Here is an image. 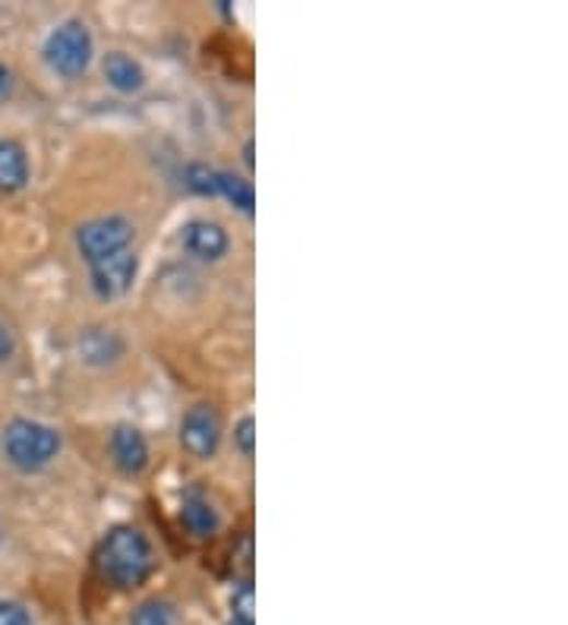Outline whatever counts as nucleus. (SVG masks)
Masks as SVG:
<instances>
[{
    "mask_svg": "<svg viewBox=\"0 0 568 625\" xmlns=\"http://www.w3.org/2000/svg\"><path fill=\"white\" fill-rule=\"evenodd\" d=\"M181 241L187 246L189 253L196 256V259H202V263H218L224 253H228V234H224V228L216 224V221H189L187 228H184V234H181Z\"/></svg>",
    "mask_w": 568,
    "mask_h": 625,
    "instance_id": "obj_7",
    "label": "nucleus"
},
{
    "mask_svg": "<svg viewBox=\"0 0 568 625\" xmlns=\"http://www.w3.org/2000/svg\"><path fill=\"white\" fill-rule=\"evenodd\" d=\"M228 625H253V623H250V620H231Z\"/></svg>",
    "mask_w": 568,
    "mask_h": 625,
    "instance_id": "obj_22",
    "label": "nucleus"
},
{
    "mask_svg": "<svg viewBox=\"0 0 568 625\" xmlns=\"http://www.w3.org/2000/svg\"><path fill=\"white\" fill-rule=\"evenodd\" d=\"M111 455H114V464L124 474H142L146 464H149V442H146V436L139 433L136 427L120 424L111 433Z\"/></svg>",
    "mask_w": 568,
    "mask_h": 625,
    "instance_id": "obj_8",
    "label": "nucleus"
},
{
    "mask_svg": "<svg viewBox=\"0 0 568 625\" xmlns=\"http://www.w3.org/2000/svg\"><path fill=\"white\" fill-rule=\"evenodd\" d=\"M105 80H108L111 89L117 92H139L146 85V70L139 67V60H134L130 55L124 51H111L105 57Z\"/></svg>",
    "mask_w": 568,
    "mask_h": 625,
    "instance_id": "obj_10",
    "label": "nucleus"
},
{
    "mask_svg": "<svg viewBox=\"0 0 568 625\" xmlns=\"http://www.w3.org/2000/svg\"><path fill=\"white\" fill-rule=\"evenodd\" d=\"M187 187L199 196H218V171L209 164H189Z\"/></svg>",
    "mask_w": 568,
    "mask_h": 625,
    "instance_id": "obj_14",
    "label": "nucleus"
},
{
    "mask_svg": "<svg viewBox=\"0 0 568 625\" xmlns=\"http://www.w3.org/2000/svg\"><path fill=\"white\" fill-rule=\"evenodd\" d=\"M57 452H60V436L38 420L16 417L3 430V455L20 471H42L45 464L55 462Z\"/></svg>",
    "mask_w": 568,
    "mask_h": 625,
    "instance_id": "obj_2",
    "label": "nucleus"
},
{
    "mask_svg": "<svg viewBox=\"0 0 568 625\" xmlns=\"http://www.w3.org/2000/svg\"><path fill=\"white\" fill-rule=\"evenodd\" d=\"M130 244H134V224L120 216L85 221L80 231H77V246H80L82 259H85L89 266L108 259L114 253L130 250Z\"/></svg>",
    "mask_w": 568,
    "mask_h": 625,
    "instance_id": "obj_4",
    "label": "nucleus"
},
{
    "mask_svg": "<svg viewBox=\"0 0 568 625\" xmlns=\"http://www.w3.org/2000/svg\"><path fill=\"white\" fill-rule=\"evenodd\" d=\"M234 442H237V449L244 452L246 459H253V452H256V420L250 414L234 427Z\"/></svg>",
    "mask_w": 568,
    "mask_h": 625,
    "instance_id": "obj_16",
    "label": "nucleus"
},
{
    "mask_svg": "<svg viewBox=\"0 0 568 625\" xmlns=\"http://www.w3.org/2000/svg\"><path fill=\"white\" fill-rule=\"evenodd\" d=\"M26 181H28V162L23 146L13 142V139H0V190L3 193L23 190Z\"/></svg>",
    "mask_w": 568,
    "mask_h": 625,
    "instance_id": "obj_9",
    "label": "nucleus"
},
{
    "mask_svg": "<svg viewBox=\"0 0 568 625\" xmlns=\"http://www.w3.org/2000/svg\"><path fill=\"white\" fill-rule=\"evenodd\" d=\"M92 55H95L92 32L80 20L60 23L48 35V42H45V60L60 77H80V73H85L89 63H92Z\"/></svg>",
    "mask_w": 568,
    "mask_h": 625,
    "instance_id": "obj_3",
    "label": "nucleus"
},
{
    "mask_svg": "<svg viewBox=\"0 0 568 625\" xmlns=\"http://www.w3.org/2000/svg\"><path fill=\"white\" fill-rule=\"evenodd\" d=\"M130 625H174V613H171V606H164L159 600H149L136 610Z\"/></svg>",
    "mask_w": 568,
    "mask_h": 625,
    "instance_id": "obj_15",
    "label": "nucleus"
},
{
    "mask_svg": "<svg viewBox=\"0 0 568 625\" xmlns=\"http://www.w3.org/2000/svg\"><path fill=\"white\" fill-rule=\"evenodd\" d=\"M80 351L85 363H111L120 357V342H117V335H111L105 328H89L82 335Z\"/></svg>",
    "mask_w": 568,
    "mask_h": 625,
    "instance_id": "obj_12",
    "label": "nucleus"
},
{
    "mask_svg": "<svg viewBox=\"0 0 568 625\" xmlns=\"http://www.w3.org/2000/svg\"><path fill=\"white\" fill-rule=\"evenodd\" d=\"M136 273H139V259H136L134 250L114 253V256L92 266V288H95L98 298H120L124 291H130Z\"/></svg>",
    "mask_w": 568,
    "mask_h": 625,
    "instance_id": "obj_6",
    "label": "nucleus"
},
{
    "mask_svg": "<svg viewBox=\"0 0 568 625\" xmlns=\"http://www.w3.org/2000/svg\"><path fill=\"white\" fill-rule=\"evenodd\" d=\"M152 566V546L136 528H114L98 546V571L114 588H139Z\"/></svg>",
    "mask_w": 568,
    "mask_h": 625,
    "instance_id": "obj_1",
    "label": "nucleus"
},
{
    "mask_svg": "<svg viewBox=\"0 0 568 625\" xmlns=\"http://www.w3.org/2000/svg\"><path fill=\"white\" fill-rule=\"evenodd\" d=\"M221 414L212 405H193L181 420V445L193 459H212L221 445Z\"/></svg>",
    "mask_w": 568,
    "mask_h": 625,
    "instance_id": "obj_5",
    "label": "nucleus"
},
{
    "mask_svg": "<svg viewBox=\"0 0 568 625\" xmlns=\"http://www.w3.org/2000/svg\"><path fill=\"white\" fill-rule=\"evenodd\" d=\"M218 196L231 199L241 212L253 216V206H256V193H253V184L237 177V174H228V171H218Z\"/></svg>",
    "mask_w": 568,
    "mask_h": 625,
    "instance_id": "obj_13",
    "label": "nucleus"
},
{
    "mask_svg": "<svg viewBox=\"0 0 568 625\" xmlns=\"http://www.w3.org/2000/svg\"><path fill=\"white\" fill-rule=\"evenodd\" d=\"M13 357V335L7 332V326H0V363Z\"/></svg>",
    "mask_w": 568,
    "mask_h": 625,
    "instance_id": "obj_19",
    "label": "nucleus"
},
{
    "mask_svg": "<svg viewBox=\"0 0 568 625\" xmlns=\"http://www.w3.org/2000/svg\"><path fill=\"white\" fill-rule=\"evenodd\" d=\"M234 620H250L253 623V588L250 585H244L234 594Z\"/></svg>",
    "mask_w": 568,
    "mask_h": 625,
    "instance_id": "obj_18",
    "label": "nucleus"
},
{
    "mask_svg": "<svg viewBox=\"0 0 568 625\" xmlns=\"http://www.w3.org/2000/svg\"><path fill=\"white\" fill-rule=\"evenodd\" d=\"M10 92V73H7V67H0V99Z\"/></svg>",
    "mask_w": 568,
    "mask_h": 625,
    "instance_id": "obj_20",
    "label": "nucleus"
},
{
    "mask_svg": "<svg viewBox=\"0 0 568 625\" xmlns=\"http://www.w3.org/2000/svg\"><path fill=\"white\" fill-rule=\"evenodd\" d=\"M181 518H184V524H187L196 537H212V534L218 531L216 509H212V506H209V499H206L202 493H196V489H189L187 496H184Z\"/></svg>",
    "mask_w": 568,
    "mask_h": 625,
    "instance_id": "obj_11",
    "label": "nucleus"
},
{
    "mask_svg": "<svg viewBox=\"0 0 568 625\" xmlns=\"http://www.w3.org/2000/svg\"><path fill=\"white\" fill-rule=\"evenodd\" d=\"M0 625H28L26 606L13 600H0Z\"/></svg>",
    "mask_w": 568,
    "mask_h": 625,
    "instance_id": "obj_17",
    "label": "nucleus"
},
{
    "mask_svg": "<svg viewBox=\"0 0 568 625\" xmlns=\"http://www.w3.org/2000/svg\"><path fill=\"white\" fill-rule=\"evenodd\" d=\"M246 164L253 167V142H246Z\"/></svg>",
    "mask_w": 568,
    "mask_h": 625,
    "instance_id": "obj_21",
    "label": "nucleus"
}]
</instances>
